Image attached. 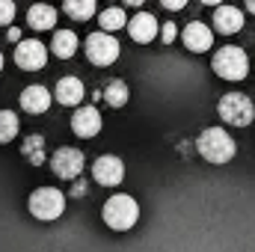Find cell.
Masks as SVG:
<instances>
[{
	"label": "cell",
	"instance_id": "cell-8",
	"mask_svg": "<svg viewBox=\"0 0 255 252\" xmlns=\"http://www.w3.org/2000/svg\"><path fill=\"white\" fill-rule=\"evenodd\" d=\"M15 65L24 71H39L48 65V48L39 39H21L15 48Z\"/></svg>",
	"mask_w": 255,
	"mask_h": 252
},
{
	"label": "cell",
	"instance_id": "cell-2",
	"mask_svg": "<svg viewBox=\"0 0 255 252\" xmlns=\"http://www.w3.org/2000/svg\"><path fill=\"white\" fill-rule=\"evenodd\" d=\"M101 220H104V226L113 229V232H128V229H133L136 220H139V205H136L133 196L116 193V196H110V199L104 202Z\"/></svg>",
	"mask_w": 255,
	"mask_h": 252
},
{
	"label": "cell",
	"instance_id": "cell-13",
	"mask_svg": "<svg viewBox=\"0 0 255 252\" xmlns=\"http://www.w3.org/2000/svg\"><path fill=\"white\" fill-rule=\"evenodd\" d=\"M83 95H86L83 80H80V77H74V74L60 77V80H57V86H54V98H57L63 107H80Z\"/></svg>",
	"mask_w": 255,
	"mask_h": 252
},
{
	"label": "cell",
	"instance_id": "cell-29",
	"mask_svg": "<svg viewBox=\"0 0 255 252\" xmlns=\"http://www.w3.org/2000/svg\"><path fill=\"white\" fill-rule=\"evenodd\" d=\"M244 3H247V9H250V12L255 15V0H244Z\"/></svg>",
	"mask_w": 255,
	"mask_h": 252
},
{
	"label": "cell",
	"instance_id": "cell-15",
	"mask_svg": "<svg viewBox=\"0 0 255 252\" xmlns=\"http://www.w3.org/2000/svg\"><path fill=\"white\" fill-rule=\"evenodd\" d=\"M214 30L223 33V36H232V33L244 30V12L235 9V6H223L220 3L217 12H214Z\"/></svg>",
	"mask_w": 255,
	"mask_h": 252
},
{
	"label": "cell",
	"instance_id": "cell-26",
	"mask_svg": "<svg viewBox=\"0 0 255 252\" xmlns=\"http://www.w3.org/2000/svg\"><path fill=\"white\" fill-rule=\"evenodd\" d=\"M6 36H9V42H21V30L18 27H6Z\"/></svg>",
	"mask_w": 255,
	"mask_h": 252
},
{
	"label": "cell",
	"instance_id": "cell-12",
	"mask_svg": "<svg viewBox=\"0 0 255 252\" xmlns=\"http://www.w3.org/2000/svg\"><path fill=\"white\" fill-rule=\"evenodd\" d=\"M181 42H184V48L193 51V54H205V51H211V45H214V33H211L208 24L193 21V24H187V27L181 30Z\"/></svg>",
	"mask_w": 255,
	"mask_h": 252
},
{
	"label": "cell",
	"instance_id": "cell-11",
	"mask_svg": "<svg viewBox=\"0 0 255 252\" xmlns=\"http://www.w3.org/2000/svg\"><path fill=\"white\" fill-rule=\"evenodd\" d=\"M128 33L136 45H148L160 36V24L151 12H136L133 18H128Z\"/></svg>",
	"mask_w": 255,
	"mask_h": 252
},
{
	"label": "cell",
	"instance_id": "cell-31",
	"mask_svg": "<svg viewBox=\"0 0 255 252\" xmlns=\"http://www.w3.org/2000/svg\"><path fill=\"white\" fill-rule=\"evenodd\" d=\"M3 63H6V60H3V54H0V71H3Z\"/></svg>",
	"mask_w": 255,
	"mask_h": 252
},
{
	"label": "cell",
	"instance_id": "cell-10",
	"mask_svg": "<svg viewBox=\"0 0 255 252\" xmlns=\"http://www.w3.org/2000/svg\"><path fill=\"white\" fill-rule=\"evenodd\" d=\"M101 113L92 107V104H86V107H77L74 113H71V133L74 136H80V139H92V136H98L101 133Z\"/></svg>",
	"mask_w": 255,
	"mask_h": 252
},
{
	"label": "cell",
	"instance_id": "cell-5",
	"mask_svg": "<svg viewBox=\"0 0 255 252\" xmlns=\"http://www.w3.org/2000/svg\"><path fill=\"white\" fill-rule=\"evenodd\" d=\"M217 113H220V119L226 125H235V127H247V125H253V119H255L253 101L244 92H226L217 101Z\"/></svg>",
	"mask_w": 255,
	"mask_h": 252
},
{
	"label": "cell",
	"instance_id": "cell-20",
	"mask_svg": "<svg viewBox=\"0 0 255 252\" xmlns=\"http://www.w3.org/2000/svg\"><path fill=\"white\" fill-rule=\"evenodd\" d=\"M63 9H65V15L74 18V21H89L98 6H95V0H65Z\"/></svg>",
	"mask_w": 255,
	"mask_h": 252
},
{
	"label": "cell",
	"instance_id": "cell-30",
	"mask_svg": "<svg viewBox=\"0 0 255 252\" xmlns=\"http://www.w3.org/2000/svg\"><path fill=\"white\" fill-rule=\"evenodd\" d=\"M202 3H205V6H220L223 0H202Z\"/></svg>",
	"mask_w": 255,
	"mask_h": 252
},
{
	"label": "cell",
	"instance_id": "cell-21",
	"mask_svg": "<svg viewBox=\"0 0 255 252\" xmlns=\"http://www.w3.org/2000/svg\"><path fill=\"white\" fill-rule=\"evenodd\" d=\"M128 98H130V92H128L125 80H110V83H107V89H104V101H107L110 107H125Z\"/></svg>",
	"mask_w": 255,
	"mask_h": 252
},
{
	"label": "cell",
	"instance_id": "cell-4",
	"mask_svg": "<svg viewBox=\"0 0 255 252\" xmlns=\"http://www.w3.org/2000/svg\"><path fill=\"white\" fill-rule=\"evenodd\" d=\"M27 208H30V214H33L36 220L54 223V220L63 217V211H65V193L57 190V187H39V190L30 193Z\"/></svg>",
	"mask_w": 255,
	"mask_h": 252
},
{
	"label": "cell",
	"instance_id": "cell-22",
	"mask_svg": "<svg viewBox=\"0 0 255 252\" xmlns=\"http://www.w3.org/2000/svg\"><path fill=\"white\" fill-rule=\"evenodd\" d=\"M98 24H101L104 33H116V30L128 27V15L122 9H104V12L98 15Z\"/></svg>",
	"mask_w": 255,
	"mask_h": 252
},
{
	"label": "cell",
	"instance_id": "cell-25",
	"mask_svg": "<svg viewBox=\"0 0 255 252\" xmlns=\"http://www.w3.org/2000/svg\"><path fill=\"white\" fill-rule=\"evenodd\" d=\"M160 6H163V9H169V12H178V9H184V6H187V0H160Z\"/></svg>",
	"mask_w": 255,
	"mask_h": 252
},
{
	"label": "cell",
	"instance_id": "cell-18",
	"mask_svg": "<svg viewBox=\"0 0 255 252\" xmlns=\"http://www.w3.org/2000/svg\"><path fill=\"white\" fill-rule=\"evenodd\" d=\"M51 54L60 57V60H68L77 54V36L71 30H57L54 33V42H51Z\"/></svg>",
	"mask_w": 255,
	"mask_h": 252
},
{
	"label": "cell",
	"instance_id": "cell-1",
	"mask_svg": "<svg viewBox=\"0 0 255 252\" xmlns=\"http://www.w3.org/2000/svg\"><path fill=\"white\" fill-rule=\"evenodd\" d=\"M196 151H199L202 160L220 166V163H229L238 154V145H235V139L223 127H205L199 133V139H196Z\"/></svg>",
	"mask_w": 255,
	"mask_h": 252
},
{
	"label": "cell",
	"instance_id": "cell-24",
	"mask_svg": "<svg viewBox=\"0 0 255 252\" xmlns=\"http://www.w3.org/2000/svg\"><path fill=\"white\" fill-rule=\"evenodd\" d=\"M175 36H178L175 21H166V24L160 27V42H163V45H172V42H175Z\"/></svg>",
	"mask_w": 255,
	"mask_h": 252
},
{
	"label": "cell",
	"instance_id": "cell-14",
	"mask_svg": "<svg viewBox=\"0 0 255 252\" xmlns=\"http://www.w3.org/2000/svg\"><path fill=\"white\" fill-rule=\"evenodd\" d=\"M51 101H54L51 89H45V86H39V83H33V86H27V89L21 92V110H24V113H33V116L48 113Z\"/></svg>",
	"mask_w": 255,
	"mask_h": 252
},
{
	"label": "cell",
	"instance_id": "cell-9",
	"mask_svg": "<svg viewBox=\"0 0 255 252\" xmlns=\"http://www.w3.org/2000/svg\"><path fill=\"white\" fill-rule=\"evenodd\" d=\"M92 178H95V184H101V187H119L122 178H125V163H122V157H116V154H101V157L92 163Z\"/></svg>",
	"mask_w": 255,
	"mask_h": 252
},
{
	"label": "cell",
	"instance_id": "cell-23",
	"mask_svg": "<svg viewBox=\"0 0 255 252\" xmlns=\"http://www.w3.org/2000/svg\"><path fill=\"white\" fill-rule=\"evenodd\" d=\"M12 18H15V3L0 0V27H12Z\"/></svg>",
	"mask_w": 255,
	"mask_h": 252
},
{
	"label": "cell",
	"instance_id": "cell-7",
	"mask_svg": "<svg viewBox=\"0 0 255 252\" xmlns=\"http://www.w3.org/2000/svg\"><path fill=\"white\" fill-rule=\"evenodd\" d=\"M48 163H51V172H54L57 178L74 181V178H80V172H83V166H86V157H83L80 148L63 145V148H57V151L48 157Z\"/></svg>",
	"mask_w": 255,
	"mask_h": 252
},
{
	"label": "cell",
	"instance_id": "cell-3",
	"mask_svg": "<svg viewBox=\"0 0 255 252\" xmlns=\"http://www.w3.org/2000/svg\"><path fill=\"white\" fill-rule=\"evenodd\" d=\"M211 68H214L217 77L235 83V80H244V77L250 74V57H247L244 48H238V45H226V48H220V51L214 54Z\"/></svg>",
	"mask_w": 255,
	"mask_h": 252
},
{
	"label": "cell",
	"instance_id": "cell-27",
	"mask_svg": "<svg viewBox=\"0 0 255 252\" xmlns=\"http://www.w3.org/2000/svg\"><path fill=\"white\" fill-rule=\"evenodd\" d=\"M77 184H74V190H71V196H83L86 193V181H80V178H74Z\"/></svg>",
	"mask_w": 255,
	"mask_h": 252
},
{
	"label": "cell",
	"instance_id": "cell-17",
	"mask_svg": "<svg viewBox=\"0 0 255 252\" xmlns=\"http://www.w3.org/2000/svg\"><path fill=\"white\" fill-rule=\"evenodd\" d=\"M21 154H24V160H30L33 166H45V160H48L45 136H42V133H30V136H24V142H21Z\"/></svg>",
	"mask_w": 255,
	"mask_h": 252
},
{
	"label": "cell",
	"instance_id": "cell-6",
	"mask_svg": "<svg viewBox=\"0 0 255 252\" xmlns=\"http://www.w3.org/2000/svg\"><path fill=\"white\" fill-rule=\"evenodd\" d=\"M83 51H86V60H89L92 65L107 68V65L116 63V57H119V42H116L113 33L98 30V33H89V36H86Z\"/></svg>",
	"mask_w": 255,
	"mask_h": 252
},
{
	"label": "cell",
	"instance_id": "cell-19",
	"mask_svg": "<svg viewBox=\"0 0 255 252\" xmlns=\"http://www.w3.org/2000/svg\"><path fill=\"white\" fill-rule=\"evenodd\" d=\"M18 130H21V119H18V113H12V110H0V145L12 142V139L18 136Z\"/></svg>",
	"mask_w": 255,
	"mask_h": 252
},
{
	"label": "cell",
	"instance_id": "cell-16",
	"mask_svg": "<svg viewBox=\"0 0 255 252\" xmlns=\"http://www.w3.org/2000/svg\"><path fill=\"white\" fill-rule=\"evenodd\" d=\"M27 24L33 27V30H54L57 27V9L51 6V3H33L30 9H27Z\"/></svg>",
	"mask_w": 255,
	"mask_h": 252
},
{
	"label": "cell",
	"instance_id": "cell-28",
	"mask_svg": "<svg viewBox=\"0 0 255 252\" xmlns=\"http://www.w3.org/2000/svg\"><path fill=\"white\" fill-rule=\"evenodd\" d=\"M122 3H125V6H133V9H139V6H142L145 0H122Z\"/></svg>",
	"mask_w": 255,
	"mask_h": 252
}]
</instances>
